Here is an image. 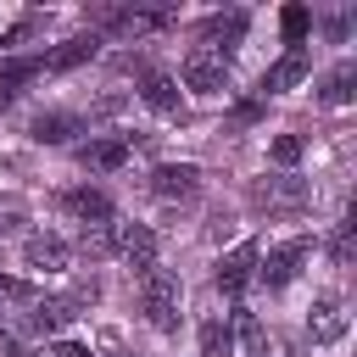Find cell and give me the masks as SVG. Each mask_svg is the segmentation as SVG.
Here are the masks:
<instances>
[{
    "instance_id": "obj_7",
    "label": "cell",
    "mask_w": 357,
    "mask_h": 357,
    "mask_svg": "<svg viewBox=\"0 0 357 357\" xmlns=\"http://www.w3.org/2000/svg\"><path fill=\"white\" fill-rule=\"evenodd\" d=\"M257 257H262V251H257L251 240L234 245L229 257H218V290H223V296H240V290L257 279Z\"/></svg>"
},
{
    "instance_id": "obj_14",
    "label": "cell",
    "mask_w": 357,
    "mask_h": 357,
    "mask_svg": "<svg viewBox=\"0 0 357 357\" xmlns=\"http://www.w3.org/2000/svg\"><path fill=\"white\" fill-rule=\"evenodd\" d=\"M78 162L95 167V173H117V167L128 162V139H89V145L78 151Z\"/></svg>"
},
{
    "instance_id": "obj_18",
    "label": "cell",
    "mask_w": 357,
    "mask_h": 357,
    "mask_svg": "<svg viewBox=\"0 0 357 357\" xmlns=\"http://www.w3.org/2000/svg\"><path fill=\"white\" fill-rule=\"evenodd\" d=\"M351 95H357V67H351V61H340V67L324 78V100H329V106H346Z\"/></svg>"
},
{
    "instance_id": "obj_10",
    "label": "cell",
    "mask_w": 357,
    "mask_h": 357,
    "mask_svg": "<svg viewBox=\"0 0 357 357\" xmlns=\"http://www.w3.org/2000/svg\"><path fill=\"white\" fill-rule=\"evenodd\" d=\"M307 73H312V56H307V45H296V50H284V56H279V61L262 73V89H268V95H279V89H296Z\"/></svg>"
},
{
    "instance_id": "obj_1",
    "label": "cell",
    "mask_w": 357,
    "mask_h": 357,
    "mask_svg": "<svg viewBox=\"0 0 357 357\" xmlns=\"http://www.w3.org/2000/svg\"><path fill=\"white\" fill-rule=\"evenodd\" d=\"M178 273H167V268H145L139 273V307H145V318L162 329V335H173L178 329Z\"/></svg>"
},
{
    "instance_id": "obj_15",
    "label": "cell",
    "mask_w": 357,
    "mask_h": 357,
    "mask_svg": "<svg viewBox=\"0 0 357 357\" xmlns=\"http://www.w3.org/2000/svg\"><path fill=\"white\" fill-rule=\"evenodd\" d=\"M95 33H84V39H67L61 50H50V56H39V73H67V67H78V61H89L95 56Z\"/></svg>"
},
{
    "instance_id": "obj_27",
    "label": "cell",
    "mask_w": 357,
    "mask_h": 357,
    "mask_svg": "<svg viewBox=\"0 0 357 357\" xmlns=\"http://www.w3.org/2000/svg\"><path fill=\"white\" fill-rule=\"evenodd\" d=\"M0 324H6V307H0Z\"/></svg>"
},
{
    "instance_id": "obj_25",
    "label": "cell",
    "mask_w": 357,
    "mask_h": 357,
    "mask_svg": "<svg viewBox=\"0 0 357 357\" xmlns=\"http://www.w3.org/2000/svg\"><path fill=\"white\" fill-rule=\"evenodd\" d=\"M28 357H89V346H78V340H56V346H45V351H28Z\"/></svg>"
},
{
    "instance_id": "obj_6",
    "label": "cell",
    "mask_w": 357,
    "mask_h": 357,
    "mask_svg": "<svg viewBox=\"0 0 357 357\" xmlns=\"http://www.w3.org/2000/svg\"><path fill=\"white\" fill-rule=\"evenodd\" d=\"M151 190H156L162 201H190V195L201 190V167H195V162H162V167L151 173Z\"/></svg>"
},
{
    "instance_id": "obj_19",
    "label": "cell",
    "mask_w": 357,
    "mask_h": 357,
    "mask_svg": "<svg viewBox=\"0 0 357 357\" xmlns=\"http://www.w3.org/2000/svg\"><path fill=\"white\" fill-rule=\"evenodd\" d=\"M162 22H167V11H123V17H112V33H151Z\"/></svg>"
},
{
    "instance_id": "obj_9",
    "label": "cell",
    "mask_w": 357,
    "mask_h": 357,
    "mask_svg": "<svg viewBox=\"0 0 357 357\" xmlns=\"http://www.w3.org/2000/svg\"><path fill=\"white\" fill-rule=\"evenodd\" d=\"M245 39V11H218V17H206V28H201V45L206 50H218L223 61H229V50Z\"/></svg>"
},
{
    "instance_id": "obj_22",
    "label": "cell",
    "mask_w": 357,
    "mask_h": 357,
    "mask_svg": "<svg viewBox=\"0 0 357 357\" xmlns=\"http://www.w3.org/2000/svg\"><path fill=\"white\" fill-rule=\"evenodd\" d=\"M268 156H273L279 167H296V162H301V139H296V134H279V139L268 145Z\"/></svg>"
},
{
    "instance_id": "obj_26",
    "label": "cell",
    "mask_w": 357,
    "mask_h": 357,
    "mask_svg": "<svg viewBox=\"0 0 357 357\" xmlns=\"http://www.w3.org/2000/svg\"><path fill=\"white\" fill-rule=\"evenodd\" d=\"M112 357H134V351H112Z\"/></svg>"
},
{
    "instance_id": "obj_20",
    "label": "cell",
    "mask_w": 357,
    "mask_h": 357,
    "mask_svg": "<svg viewBox=\"0 0 357 357\" xmlns=\"http://www.w3.org/2000/svg\"><path fill=\"white\" fill-rule=\"evenodd\" d=\"M279 28H284V39H290V50H296V45L307 39V28H312V11H307V6H284Z\"/></svg>"
},
{
    "instance_id": "obj_17",
    "label": "cell",
    "mask_w": 357,
    "mask_h": 357,
    "mask_svg": "<svg viewBox=\"0 0 357 357\" xmlns=\"http://www.w3.org/2000/svg\"><path fill=\"white\" fill-rule=\"evenodd\" d=\"M201 357H234V329H229L223 312H212L201 324Z\"/></svg>"
},
{
    "instance_id": "obj_12",
    "label": "cell",
    "mask_w": 357,
    "mask_h": 357,
    "mask_svg": "<svg viewBox=\"0 0 357 357\" xmlns=\"http://www.w3.org/2000/svg\"><path fill=\"white\" fill-rule=\"evenodd\" d=\"M307 335H312L318 346H335V340L346 335V307H340V296H318V301H312Z\"/></svg>"
},
{
    "instance_id": "obj_11",
    "label": "cell",
    "mask_w": 357,
    "mask_h": 357,
    "mask_svg": "<svg viewBox=\"0 0 357 357\" xmlns=\"http://www.w3.org/2000/svg\"><path fill=\"white\" fill-rule=\"evenodd\" d=\"M61 212H67V218H78L84 229H95V223H112V201H106L100 190H89V184L67 190V195H61Z\"/></svg>"
},
{
    "instance_id": "obj_4",
    "label": "cell",
    "mask_w": 357,
    "mask_h": 357,
    "mask_svg": "<svg viewBox=\"0 0 357 357\" xmlns=\"http://www.w3.org/2000/svg\"><path fill=\"white\" fill-rule=\"evenodd\" d=\"M307 240H290V245H273L268 257H257V279L268 284V290H284L296 273H301V262H307Z\"/></svg>"
},
{
    "instance_id": "obj_23",
    "label": "cell",
    "mask_w": 357,
    "mask_h": 357,
    "mask_svg": "<svg viewBox=\"0 0 357 357\" xmlns=\"http://www.w3.org/2000/svg\"><path fill=\"white\" fill-rule=\"evenodd\" d=\"M67 128H73V117H56V112H50V117L33 123V139H50V145H56V139H67Z\"/></svg>"
},
{
    "instance_id": "obj_3",
    "label": "cell",
    "mask_w": 357,
    "mask_h": 357,
    "mask_svg": "<svg viewBox=\"0 0 357 357\" xmlns=\"http://www.w3.org/2000/svg\"><path fill=\"white\" fill-rule=\"evenodd\" d=\"M112 251H117L134 273H145V268H156V229H145V223H117V229H112Z\"/></svg>"
},
{
    "instance_id": "obj_13",
    "label": "cell",
    "mask_w": 357,
    "mask_h": 357,
    "mask_svg": "<svg viewBox=\"0 0 357 357\" xmlns=\"http://www.w3.org/2000/svg\"><path fill=\"white\" fill-rule=\"evenodd\" d=\"M229 329H234V357H268V335H262L257 312L234 307V312H229Z\"/></svg>"
},
{
    "instance_id": "obj_5",
    "label": "cell",
    "mask_w": 357,
    "mask_h": 357,
    "mask_svg": "<svg viewBox=\"0 0 357 357\" xmlns=\"http://www.w3.org/2000/svg\"><path fill=\"white\" fill-rule=\"evenodd\" d=\"M184 84H190L195 95H218V89L229 84V61H223L218 50H206V45H195V50L184 56Z\"/></svg>"
},
{
    "instance_id": "obj_21",
    "label": "cell",
    "mask_w": 357,
    "mask_h": 357,
    "mask_svg": "<svg viewBox=\"0 0 357 357\" xmlns=\"http://www.w3.org/2000/svg\"><path fill=\"white\" fill-rule=\"evenodd\" d=\"M112 229H117V223H95V229H84V234H78V251H84V257H106V251H112Z\"/></svg>"
},
{
    "instance_id": "obj_24",
    "label": "cell",
    "mask_w": 357,
    "mask_h": 357,
    "mask_svg": "<svg viewBox=\"0 0 357 357\" xmlns=\"http://www.w3.org/2000/svg\"><path fill=\"white\" fill-rule=\"evenodd\" d=\"M329 257H335V268H351V223H340V229H335Z\"/></svg>"
},
{
    "instance_id": "obj_2",
    "label": "cell",
    "mask_w": 357,
    "mask_h": 357,
    "mask_svg": "<svg viewBox=\"0 0 357 357\" xmlns=\"http://www.w3.org/2000/svg\"><path fill=\"white\" fill-rule=\"evenodd\" d=\"M251 195H257V206H268L273 218H296V212H307V206H312V184H307V178H296V173L262 178Z\"/></svg>"
},
{
    "instance_id": "obj_16",
    "label": "cell",
    "mask_w": 357,
    "mask_h": 357,
    "mask_svg": "<svg viewBox=\"0 0 357 357\" xmlns=\"http://www.w3.org/2000/svg\"><path fill=\"white\" fill-rule=\"evenodd\" d=\"M139 100H145L151 112H178V84H173L167 73H145V84H139Z\"/></svg>"
},
{
    "instance_id": "obj_8",
    "label": "cell",
    "mask_w": 357,
    "mask_h": 357,
    "mask_svg": "<svg viewBox=\"0 0 357 357\" xmlns=\"http://www.w3.org/2000/svg\"><path fill=\"white\" fill-rule=\"evenodd\" d=\"M67 240L61 234H28L22 240V262L33 268V273H67Z\"/></svg>"
}]
</instances>
